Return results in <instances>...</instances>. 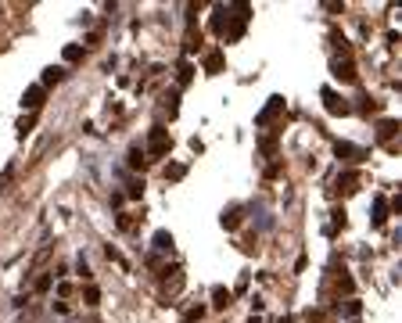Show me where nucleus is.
<instances>
[{
  "label": "nucleus",
  "instance_id": "1",
  "mask_svg": "<svg viewBox=\"0 0 402 323\" xmlns=\"http://www.w3.org/2000/svg\"><path fill=\"white\" fill-rule=\"evenodd\" d=\"M169 147H172V136H169V129L154 126V129H151V136H147V151H151L154 158H162V154H169Z\"/></svg>",
  "mask_w": 402,
  "mask_h": 323
},
{
  "label": "nucleus",
  "instance_id": "2",
  "mask_svg": "<svg viewBox=\"0 0 402 323\" xmlns=\"http://www.w3.org/2000/svg\"><path fill=\"white\" fill-rule=\"evenodd\" d=\"M43 94H47L43 86H29V90L22 94V108H29V111H36V108L43 104Z\"/></svg>",
  "mask_w": 402,
  "mask_h": 323
},
{
  "label": "nucleus",
  "instance_id": "3",
  "mask_svg": "<svg viewBox=\"0 0 402 323\" xmlns=\"http://www.w3.org/2000/svg\"><path fill=\"white\" fill-rule=\"evenodd\" d=\"M323 101H327V111H330V115H348V104H345V97H338L334 90H323Z\"/></svg>",
  "mask_w": 402,
  "mask_h": 323
},
{
  "label": "nucleus",
  "instance_id": "4",
  "mask_svg": "<svg viewBox=\"0 0 402 323\" xmlns=\"http://www.w3.org/2000/svg\"><path fill=\"white\" fill-rule=\"evenodd\" d=\"M280 108H284V101H280V97H270V104H266V111H262V115H259L255 122H259V126H266V122H270V119H273V115H277Z\"/></svg>",
  "mask_w": 402,
  "mask_h": 323
},
{
  "label": "nucleus",
  "instance_id": "5",
  "mask_svg": "<svg viewBox=\"0 0 402 323\" xmlns=\"http://www.w3.org/2000/svg\"><path fill=\"white\" fill-rule=\"evenodd\" d=\"M334 76H338L341 83H352V79H355V72H352V61H334Z\"/></svg>",
  "mask_w": 402,
  "mask_h": 323
},
{
  "label": "nucleus",
  "instance_id": "6",
  "mask_svg": "<svg viewBox=\"0 0 402 323\" xmlns=\"http://www.w3.org/2000/svg\"><path fill=\"white\" fill-rule=\"evenodd\" d=\"M205 68H209V76H216V72L223 68V51H212V54L205 58Z\"/></svg>",
  "mask_w": 402,
  "mask_h": 323
},
{
  "label": "nucleus",
  "instance_id": "7",
  "mask_svg": "<svg viewBox=\"0 0 402 323\" xmlns=\"http://www.w3.org/2000/svg\"><path fill=\"white\" fill-rule=\"evenodd\" d=\"M341 154H345L348 161H359L366 151H359V147H352V144H338V158H341Z\"/></svg>",
  "mask_w": 402,
  "mask_h": 323
},
{
  "label": "nucleus",
  "instance_id": "8",
  "mask_svg": "<svg viewBox=\"0 0 402 323\" xmlns=\"http://www.w3.org/2000/svg\"><path fill=\"white\" fill-rule=\"evenodd\" d=\"M154 248H158V251H172V234L158 230V234H154Z\"/></svg>",
  "mask_w": 402,
  "mask_h": 323
},
{
  "label": "nucleus",
  "instance_id": "9",
  "mask_svg": "<svg viewBox=\"0 0 402 323\" xmlns=\"http://www.w3.org/2000/svg\"><path fill=\"white\" fill-rule=\"evenodd\" d=\"M395 129H398V122L384 119V122H381V129H377V136H381V140H391V136H395Z\"/></svg>",
  "mask_w": 402,
  "mask_h": 323
},
{
  "label": "nucleus",
  "instance_id": "10",
  "mask_svg": "<svg viewBox=\"0 0 402 323\" xmlns=\"http://www.w3.org/2000/svg\"><path fill=\"white\" fill-rule=\"evenodd\" d=\"M384 212H388V201H384V198H377V201H373V226H381V223H384Z\"/></svg>",
  "mask_w": 402,
  "mask_h": 323
},
{
  "label": "nucleus",
  "instance_id": "11",
  "mask_svg": "<svg viewBox=\"0 0 402 323\" xmlns=\"http://www.w3.org/2000/svg\"><path fill=\"white\" fill-rule=\"evenodd\" d=\"M61 76H65V68H47V72H43V83H40V86L47 90V83H58Z\"/></svg>",
  "mask_w": 402,
  "mask_h": 323
},
{
  "label": "nucleus",
  "instance_id": "12",
  "mask_svg": "<svg viewBox=\"0 0 402 323\" xmlns=\"http://www.w3.org/2000/svg\"><path fill=\"white\" fill-rule=\"evenodd\" d=\"M212 298H216V305H219V309H227V305H230V291H227V287H216V291H212Z\"/></svg>",
  "mask_w": 402,
  "mask_h": 323
},
{
  "label": "nucleus",
  "instance_id": "13",
  "mask_svg": "<svg viewBox=\"0 0 402 323\" xmlns=\"http://www.w3.org/2000/svg\"><path fill=\"white\" fill-rule=\"evenodd\" d=\"M129 166H133V169H140V166H144V151H140V147H133V151H129Z\"/></svg>",
  "mask_w": 402,
  "mask_h": 323
},
{
  "label": "nucleus",
  "instance_id": "14",
  "mask_svg": "<svg viewBox=\"0 0 402 323\" xmlns=\"http://www.w3.org/2000/svg\"><path fill=\"white\" fill-rule=\"evenodd\" d=\"M201 316H205V309H187V312H183V323H197Z\"/></svg>",
  "mask_w": 402,
  "mask_h": 323
},
{
  "label": "nucleus",
  "instance_id": "15",
  "mask_svg": "<svg viewBox=\"0 0 402 323\" xmlns=\"http://www.w3.org/2000/svg\"><path fill=\"white\" fill-rule=\"evenodd\" d=\"M79 58H83V47H76V43L65 47V61H79Z\"/></svg>",
  "mask_w": 402,
  "mask_h": 323
},
{
  "label": "nucleus",
  "instance_id": "16",
  "mask_svg": "<svg viewBox=\"0 0 402 323\" xmlns=\"http://www.w3.org/2000/svg\"><path fill=\"white\" fill-rule=\"evenodd\" d=\"M237 223H241V216H237V209H230V212L223 216V226H230V230H234Z\"/></svg>",
  "mask_w": 402,
  "mask_h": 323
},
{
  "label": "nucleus",
  "instance_id": "17",
  "mask_svg": "<svg viewBox=\"0 0 402 323\" xmlns=\"http://www.w3.org/2000/svg\"><path fill=\"white\" fill-rule=\"evenodd\" d=\"M183 173H187V169H183V166H169V169H165V180H180V176H183Z\"/></svg>",
  "mask_w": 402,
  "mask_h": 323
},
{
  "label": "nucleus",
  "instance_id": "18",
  "mask_svg": "<svg viewBox=\"0 0 402 323\" xmlns=\"http://www.w3.org/2000/svg\"><path fill=\"white\" fill-rule=\"evenodd\" d=\"M97 298H101L97 287H86V305H97Z\"/></svg>",
  "mask_w": 402,
  "mask_h": 323
},
{
  "label": "nucleus",
  "instance_id": "19",
  "mask_svg": "<svg viewBox=\"0 0 402 323\" xmlns=\"http://www.w3.org/2000/svg\"><path fill=\"white\" fill-rule=\"evenodd\" d=\"M187 79H190V65L183 61V65H180V83H187Z\"/></svg>",
  "mask_w": 402,
  "mask_h": 323
}]
</instances>
